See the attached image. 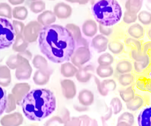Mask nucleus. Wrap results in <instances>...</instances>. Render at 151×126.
<instances>
[{
    "mask_svg": "<svg viewBox=\"0 0 151 126\" xmlns=\"http://www.w3.org/2000/svg\"><path fill=\"white\" fill-rule=\"evenodd\" d=\"M108 39L102 34L96 35L92 40L93 47L99 53L105 52L108 48Z\"/></svg>",
    "mask_w": 151,
    "mask_h": 126,
    "instance_id": "12",
    "label": "nucleus"
},
{
    "mask_svg": "<svg viewBox=\"0 0 151 126\" xmlns=\"http://www.w3.org/2000/svg\"><path fill=\"white\" fill-rule=\"evenodd\" d=\"M39 44L42 54L55 63L69 61L76 48V42L70 32L58 25L42 28Z\"/></svg>",
    "mask_w": 151,
    "mask_h": 126,
    "instance_id": "1",
    "label": "nucleus"
},
{
    "mask_svg": "<svg viewBox=\"0 0 151 126\" xmlns=\"http://www.w3.org/2000/svg\"><path fill=\"white\" fill-rule=\"evenodd\" d=\"M128 32L129 35L134 39H139L144 36L145 31L140 25L136 23L129 27Z\"/></svg>",
    "mask_w": 151,
    "mask_h": 126,
    "instance_id": "19",
    "label": "nucleus"
},
{
    "mask_svg": "<svg viewBox=\"0 0 151 126\" xmlns=\"http://www.w3.org/2000/svg\"><path fill=\"white\" fill-rule=\"evenodd\" d=\"M126 45L128 46H134L135 47V49L137 50L138 51H141V44L136 39L132 38H129L127 39L125 41Z\"/></svg>",
    "mask_w": 151,
    "mask_h": 126,
    "instance_id": "36",
    "label": "nucleus"
},
{
    "mask_svg": "<svg viewBox=\"0 0 151 126\" xmlns=\"http://www.w3.org/2000/svg\"><path fill=\"white\" fill-rule=\"evenodd\" d=\"M94 70V67L91 65H88L84 67L82 66L78 70L75 75L76 79L81 83L88 82L92 78Z\"/></svg>",
    "mask_w": 151,
    "mask_h": 126,
    "instance_id": "8",
    "label": "nucleus"
},
{
    "mask_svg": "<svg viewBox=\"0 0 151 126\" xmlns=\"http://www.w3.org/2000/svg\"><path fill=\"white\" fill-rule=\"evenodd\" d=\"M134 68L137 72H141L145 67L143 63L135 62L134 63Z\"/></svg>",
    "mask_w": 151,
    "mask_h": 126,
    "instance_id": "42",
    "label": "nucleus"
},
{
    "mask_svg": "<svg viewBox=\"0 0 151 126\" xmlns=\"http://www.w3.org/2000/svg\"><path fill=\"white\" fill-rule=\"evenodd\" d=\"M63 93L65 98L73 99L77 94V88L73 81L70 79L63 80L61 82Z\"/></svg>",
    "mask_w": 151,
    "mask_h": 126,
    "instance_id": "7",
    "label": "nucleus"
},
{
    "mask_svg": "<svg viewBox=\"0 0 151 126\" xmlns=\"http://www.w3.org/2000/svg\"><path fill=\"white\" fill-rule=\"evenodd\" d=\"M134 77L130 73L122 74L118 78V82L123 87H128L132 83Z\"/></svg>",
    "mask_w": 151,
    "mask_h": 126,
    "instance_id": "29",
    "label": "nucleus"
},
{
    "mask_svg": "<svg viewBox=\"0 0 151 126\" xmlns=\"http://www.w3.org/2000/svg\"><path fill=\"white\" fill-rule=\"evenodd\" d=\"M64 126H80L79 117H70L69 120L64 123Z\"/></svg>",
    "mask_w": 151,
    "mask_h": 126,
    "instance_id": "38",
    "label": "nucleus"
},
{
    "mask_svg": "<svg viewBox=\"0 0 151 126\" xmlns=\"http://www.w3.org/2000/svg\"><path fill=\"white\" fill-rule=\"evenodd\" d=\"M110 104L113 113L114 114H118L122 110V103L121 99L117 97L113 98L110 101Z\"/></svg>",
    "mask_w": 151,
    "mask_h": 126,
    "instance_id": "30",
    "label": "nucleus"
},
{
    "mask_svg": "<svg viewBox=\"0 0 151 126\" xmlns=\"http://www.w3.org/2000/svg\"><path fill=\"white\" fill-rule=\"evenodd\" d=\"M120 96L122 100L125 103H128L135 96L134 90L131 87H129L120 91Z\"/></svg>",
    "mask_w": 151,
    "mask_h": 126,
    "instance_id": "25",
    "label": "nucleus"
},
{
    "mask_svg": "<svg viewBox=\"0 0 151 126\" xmlns=\"http://www.w3.org/2000/svg\"><path fill=\"white\" fill-rule=\"evenodd\" d=\"M144 103V99L141 97L139 95H135L131 101L126 103V106L129 111H135L139 109Z\"/></svg>",
    "mask_w": 151,
    "mask_h": 126,
    "instance_id": "20",
    "label": "nucleus"
},
{
    "mask_svg": "<svg viewBox=\"0 0 151 126\" xmlns=\"http://www.w3.org/2000/svg\"><path fill=\"white\" fill-rule=\"evenodd\" d=\"M6 95L4 89L0 87V115L4 112L6 110Z\"/></svg>",
    "mask_w": 151,
    "mask_h": 126,
    "instance_id": "34",
    "label": "nucleus"
},
{
    "mask_svg": "<svg viewBox=\"0 0 151 126\" xmlns=\"http://www.w3.org/2000/svg\"><path fill=\"white\" fill-rule=\"evenodd\" d=\"M121 121L125 122L132 126L135 122L134 115L129 112H124L117 119V122Z\"/></svg>",
    "mask_w": 151,
    "mask_h": 126,
    "instance_id": "33",
    "label": "nucleus"
},
{
    "mask_svg": "<svg viewBox=\"0 0 151 126\" xmlns=\"http://www.w3.org/2000/svg\"><path fill=\"white\" fill-rule=\"evenodd\" d=\"M46 8V4L42 0L32 1L30 5V8L33 13L37 14L44 11Z\"/></svg>",
    "mask_w": 151,
    "mask_h": 126,
    "instance_id": "28",
    "label": "nucleus"
},
{
    "mask_svg": "<svg viewBox=\"0 0 151 126\" xmlns=\"http://www.w3.org/2000/svg\"><path fill=\"white\" fill-rule=\"evenodd\" d=\"M94 80L98 91L102 96H106L109 91H114L116 89V83L114 80H104L101 82L99 79L95 77Z\"/></svg>",
    "mask_w": 151,
    "mask_h": 126,
    "instance_id": "6",
    "label": "nucleus"
},
{
    "mask_svg": "<svg viewBox=\"0 0 151 126\" xmlns=\"http://www.w3.org/2000/svg\"><path fill=\"white\" fill-rule=\"evenodd\" d=\"M101 119L102 120V124H103V126H108L107 125L106 123V121L102 117H101Z\"/></svg>",
    "mask_w": 151,
    "mask_h": 126,
    "instance_id": "51",
    "label": "nucleus"
},
{
    "mask_svg": "<svg viewBox=\"0 0 151 126\" xmlns=\"http://www.w3.org/2000/svg\"><path fill=\"white\" fill-rule=\"evenodd\" d=\"M151 107H146L140 111L137 118L139 126H151Z\"/></svg>",
    "mask_w": 151,
    "mask_h": 126,
    "instance_id": "15",
    "label": "nucleus"
},
{
    "mask_svg": "<svg viewBox=\"0 0 151 126\" xmlns=\"http://www.w3.org/2000/svg\"><path fill=\"white\" fill-rule=\"evenodd\" d=\"M74 108L76 111L79 112L87 111L89 110L88 106H84L78 105H74Z\"/></svg>",
    "mask_w": 151,
    "mask_h": 126,
    "instance_id": "43",
    "label": "nucleus"
},
{
    "mask_svg": "<svg viewBox=\"0 0 151 126\" xmlns=\"http://www.w3.org/2000/svg\"><path fill=\"white\" fill-rule=\"evenodd\" d=\"M30 1H39V0H30Z\"/></svg>",
    "mask_w": 151,
    "mask_h": 126,
    "instance_id": "52",
    "label": "nucleus"
},
{
    "mask_svg": "<svg viewBox=\"0 0 151 126\" xmlns=\"http://www.w3.org/2000/svg\"><path fill=\"white\" fill-rule=\"evenodd\" d=\"M9 2L13 6L21 5L23 4L25 0H8Z\"/></svg>",
    "mask_w": 151,
    "mask_h": 126,
    "instance_id": "45",
    "label": "nucleus"
},
{
    "mask_svg": "<svg viewBox=\"0 0 151 126\" xmlns=\"http://www.w3.org/2000/svg\"><path fill=\"white\" fill-rule=\"evenodd\" d=\"M99 30L100 33L104 36H109L113 32L112 28L100 24L99 25Z\"/></svg>",
    "mask_w": 151,
    "mask_h": 126,
    "instance_id": "39",
    "label": "nucleus"
},
{
    "mask_svg": "<svg viewBox=\"0 0 151 126\" xmlns=\"http://www.w3.org/2000/svg\"><path fill=\"white\" fill-rule=\"evenodd\" d=\"M90 1V0H79L78 3L79 5H86V4L88 3Z\"/></svg>",
    "mask_w": 151,
    "mask_h": 126,
    "instance_id": "48",
    "label": "nucleus"
},
{
    "mask_svg": "<svg viewBox=\"0 0 151 126\" xmlns=\"http://www.w3.org/2000/svg\"><path fill=\"white\" fill-rule=\"evenodd\" d=\"M23 111L31 120L40 121L52 114L56 108V99L49 90H33L25 95L22 104Z\"/></svg>",
    "mask_w": 151,
    "mask_h": 126,
    "instance_id": "2",
    "label": "nucleus"
},
{
    "mask_svg": "<svg viewBox=\"0 0 151 126\" xmlns=\"http://www.w3.org/2000/svg\"><path fill=\"white\" fill-rule=\"evenodd\" d=\"M65 1L72 3H78V1H79V0H65Z\"/></svg>",
    "mask_w": 151,
    "mask_h": 126,
    "instance_id": "49",
    "label": "nucleus"
},
{
    "mask_svg": "<svg viewBox=\"0 0 151 126\" xmlns=\"http://www.w3.org/2000/svg\"><path fill=\"white\" fill-rule=\"evenodd\" d=\"M108 47L110 52L114 55L121 54L123 51L124 45L122 42L119 41H112L108 42Z\"/></svg>",
    "mask_w": 151,
    "mask_h": 126,
    "instance_id": "24",
    "label": "nucleus"
},
{
    "mask_svg": "<svg viewBox=\"0 0 151 126\" xmlns=\"http://www.w3.org/2000/svg\"><path fill=\"white\" fill-rule=\"evenodd\" d=\"M80 126H89L91 121L92 118L86 114L79 116Z\"/></svg>",
    "mask_w": 151,
    "mask_h": 126,
    "instance_id": "37",
    "label": "nucleus"
},
{
    "mask_svg": "<svg viewBox=\"0 0 151 126\" xmlns=\"http://www.w3.org/2000/svg\"><path fill=\"white\" fill-rule=\"evenodd\" d=\"M98 25L94 20H86L83 24L82 31L83 33L86 37H93L95 36L98 32Z\"/></svg>",
    "mask_w": 151,
    "mask_h": 126,
    "instance_id": "14",
    "label": "nucleus"
},
{
    "mask_svg": "<svg viewBox=\"0 0 151 126\" xmlns=\"http://www.w3.org/2000/svg\"><path fill=\"white\" fill-rule=\"evenodd\" d=\"M91 9L96 21L108 27L118 23L122 15V8L116 0H101L92 6Z\"/></svg>",
    "mask_w": 151,
    "mask_h": 126,
    "instance_id": "3",
    "label": "nucleus"
},
{
    "mask_svg": "<svg viewBox=\"0 0 151 126\" xmlns=\"http://www.w3.org/2000/svg\"></svg>",
    "mask_w": 151,
    "mask_h": 126,
    "instance_id": "54",
    "label": "nucleus"
},
{
    "mask_svg": "<svg viewBox=\"0 0 151 126\" xmlns=\"http://www.w3.org/2000/svg\"><path fill=\"white\" fill-rule=\"evenodd\" d=\"M78 100L80 104L84 106H89L94 102V95L89 90H82L78 94Z\"/></svg>",
    "mask_w": 151,
    "mask_h": 126,
    "instance_id": "13",
    "label": "nucleus"
},
{
    "mask_svg": "<svg viewBox=\"0 0 151 126\" xmlns=\"http://www.w3.org/2000/svg\"><path fill=\"white\" fill-rule=\"evenodd\" d=\"M113 111L112 108L111 107H109L108 109L107 113L104 116H102V118L105 120V121L108 120L109 119L111 118L113 114Z\"/></svg>",
    "mask_w": 151,
    "mask_h": 126,
    "instance_id": "44",
    "label": "nucleus"
},
{
    "mask_svg": "<svg viewBox=\"0 0 151 126\" xmlns=\"http://www.w3.org/2000/svg\"><path fill=\"white\" fill-rule=\"evenodd\" d=\"M39 22L45 26L51 25L56 21L54 13L50 10L44 11L38 17Z\"/></svg>",
    "mask_w": 151,
    "mask_h": 126,
    "instance_id": "16",
    "label": "nucleus"
},
{
    "mask_svg": "<svg viewBox=\"0 0 151 126\" xmlns=\"http://www.w3.org/2000/svg\"><path fill=\"white\" fill-rule=\"evenodd\" d=\"M78 69L71 63H65L63 64L61 67L62 74L66 78H71L76 75Z\"/></svg>",
    "mask_w": 151,
    "mask_h": 126,
    "instance_id": "17",
    "label": "nucleus"
},
{
    "mask_svg": "<svg viewBox=\"0 0 151 126\" xmlns=\"http://www.w3.org/2000/svg\"><path fill=\"white\" fill-rule=\"evenodd\" d=\"M91 58V52L88 47L82 46L74 51L70 59L75 66L79 68L87 63Z\"/></svg>",
    "mask_w": 151,
    "mask_h": 126,
    "instance_id": "5",
    "label": "nucleus"
},
{
    "mask_svg": "<svg viewBox=\"0 0 151 126\" xmlns=\"http://www.w3.org/2000/svg\"><path fill=\"white\" fill-rule=\"evenodd\" d=\"M114 69L111 66H103L99 65L96 69L97 75L103 79L111 77L114 74Z\"/></svg>",
    "mask_w": 151,
    "mask_h": 126,
    "instance_id": "23",
    "label": "nucleus"
},
{
    "mask_svg": "<svg viewBox=\"0 0 151 126\" xmlns=\"http://www.w3.org/2000/svg\"><path fill=\"white\" fill-rule=\"evenodd\" d=\"M89 126H99L98 121L95 119L92 118L91 124Z\"/></svg>",
    "mask_w": 151,
    "mask_h": 126,
    "instance_id": "46",
    "label": "nucleus"
},
{
    "mask_svg": "<svg viewBox=\"0 0 151 126\" xmlns=\"http://www.w3.org/2000/svg\"><path fill=\"white\" fill-rule=\"evenodd\" d=\"M53 13L59 19H67L71 16L72 9L68 4L64 2H60L55 6Z\"/></svg>",
    "mask_w": 151,
    "mask_h": 126,
    "instance_id": "10",
    "label": "nucleus"
},
{
    "mask_svg": "<svg viewBox=\"0 0 151 126\" xmlns=\"http://www.w3.org/2000/svg\"><path fill=\"white\" fill-rule=\"evenodd\" d=\"M142 6L141 0H126L125 1V8L126 11L133 14L138 13Z\"/></svg>",
    "mask_w": 151,
    "mask_h": 126,
    "instance_id": "18",
    "label": "nucleus"
},
{
    "mask_svg": "<svg viewBox=\"0 0 151 126\" xmlns=\"http://www.w3.org/2000/svg\"><path fill=\"white\" fill-rule=\"evenodd\" d=\"M114 58L109 53H104L99 57L98 59V63L100 66H108L113 63Z\"/></svg>",
    "mask_w": 151,
    "mask_h": 126,
    "instance_id": "27",
    "label": "nucleus"
},
{
    "mask_svg": "<svg viewBox=\"0 0 151 126\" xmlns=\"http://www.w3.org/2000/svg\"><path fill=\"white\" fill-rule=\"evenodd\" d=\"M101 0H90V2H91V5L92 6L93 4L96 3V2H98V1H100Z\"/></svg>",
    "mask_w": 151,
    "mask_h": 126,
    "instance_id": "50",
    "label": "nucleus"
},
{
    "mask_svg": "<svg viewBox=\"0 0 151 126\" xmlns=\"http://www.w3.org/2000/svg\"><path fill=\"white\" fill-rule=\"evenodd\" d=\"M42 28L41 25L37 22H31L28 24L24 30V35L25 39L30 42L35 40Z\"/></svg>",
    "mask_w": 151,
    "mask_h": 126,
    "instance_id": "9",
    "label": "nucleus"
},
{
    "mask_svg": "<svg viewBox=\"0 0 151 126\" xmlns=\"http://www.w3.org/2000/svg\"><path fill=\"white\" fill-rule=\"evenodd\" d=\"M137 19L144 25H150L151 23V13L145 10L141 11L137 15Z\"/></svg>",
    "mask_w": 151,
    "mask_h": 126,
    "instance_id": "31",
    "label": "nucleus"
},
{
    "mask_svg": "<svg viewBox=\"0 0 151 126\" xmlns=\"http://www.w3.org/2000/svg\"><path fill=\"white\" fill-rule=\"evenodd\" d=\"M66 28L70 32L78 45L88 47V42L82 37L80 28L78 25L75 24H68L66 25Z\"/></svg>",
    "mask_w": 151,
    "mask_h": 126,
    "instance_id": "11",
    "label": "nucleus"
},
{
    "mask_svg": "<svg viewBox=\"0 0 151 126\" xmlns=\"http://www.w3.org/2000/svg\"><path fill=\"white\" fill-rule=\"evenodd\" d=\"M12 8L6 3H0V16L12 18Z\"/></svg>",
    "mask_w": 151,
    "mask_h": 126,
    "instance_id": "32",
    "label": "nucleus"
},
{
    "mask_svg": "<svg viewBox=\"0 0 151 126\" xmlns=\"http://www.w3.org/2000/svg\"><path fill=\"white\" fill-rule=\"evenodd\" d=\"M60 118L62 120L63 124L70 119V112L69 110L66 108H64L62 111L61 116Z\"/></svg>",
    "mask_w": 151,
    "mask_h": 126,
    "instance_id": "41",
    "label": "nucleus"
},
{
    "mask_svg": "<svg viewBox=\"0 0 151 126\" xmlns=\"http://www.w3.org/2000/svg\"><path fill=\"white\" fill-rule=\"evenodd\" d=\"M116 126H131L129 123L121 121L117 122Z\"/></svg>",
    "mask_w": 151,
    "mask_h": 126,
    "instance_id": "47",
    "label": "nucleus"
},
{
    "mask_svg": "<svg viewBox=\"0 0 151 126\" xmlns=\"http://www.w3.org/2000/svg\"><path fill=\"white\" fill-rule=\"evenodd\" d=\"M12 13L14 18L22 20H24L28 15V10L24 7H18L14 8Z\"/></svg>",
    "mask_w": 151,
    "mask_h": 126,
    "instance_id": "26",
    "label": "nucleus"
},
{
    "mask_svg": "<svg viewBox=\"0 0 151 126\" xmlns=\"http://www.w3.org/2000/svg\"><path fill=\"white\" fill-rule=\"evenodd\" d=\"M13 26L14 27L16 35V34H19L21 33L22 32L23 29L24 25L22 23H21V22L14 21L13 22Z\"/></svg>",
    "mask_w": 151,
    "mask_h": 126,
    "instance_id": "40",
    "label": "nucleus"
},
{
    "mask_svg": "<svg viewBox=\"0 0 151 126\" xmlns=\"http://www.w3.org/2000/svg\"><path fill=\"white\" fill-rule=\"evenodd\" d=\"M132 56L136 62L143 63L145 68L148 66L149 63V58L147 55L143 54L141 51H138L136 49H133L132 51Z\"/></svg>",
    "mask_w": 151,
    "mask_h": 126,
    "instance_id": "22",
    "label": "nucleus"
},
{
    "mask_svg": "<svg viewBox=\"0 0 151 126\" xmlns=\"http://www.w3.org/2000/svg\"><path fill=\"white\" fill-rule=\"evenodd\" d=\"M50 1H54V0H50Z\"/></svg>",
    "mask_w": 151,
    "mask_h": 126,
    "instance_id": "53",
    "label": "nucleus"
},
{
    "mask_svg": "<svg viewBox=\"0 0 151 126\" xmlns=\"http://www.w3.org/2000/svg\"><path fill=\"white\" fill-rule=\"evenodd\" d=\"M137 19V14L125 11L123 16V21L125 23L129 24L136 22Z\"/></svg>",
    "mask_w": 151,
    "mask_h": 126,
    "instance_id": "35",
    "label": "nucleus"
},
{
    "mask_svg": "<svg viewBox=\"0 0 151 126\" xmlns=\"http://www.w3.org/2000/svg\"><path fill=\"white\" fill-rule=\"evenodd\" d=\"M14 30L7 19L0 18V50L9 47L14 41Z\"/></svg>",
    "mask_w": 151,
    "mask_h": 126,
    "instance_id": "4",
    "label": "nucleus"
},
{
    "mask_svg": "<svg viewBox=\"0 0 151 126\" xmlns=\"http://www.w3.org/2000/svg\"><path fill=\"white\" fill-rule=\"evenodd\" d=\"M116 69V71L120 74L129 73L132 71V64L128 60H122L117 63Z\"/></svg>",
    "mask_w": 151,
    "mask_h": 126,
    "instance_id": "21",
    "label": "nucleus"
}]
</instances>
